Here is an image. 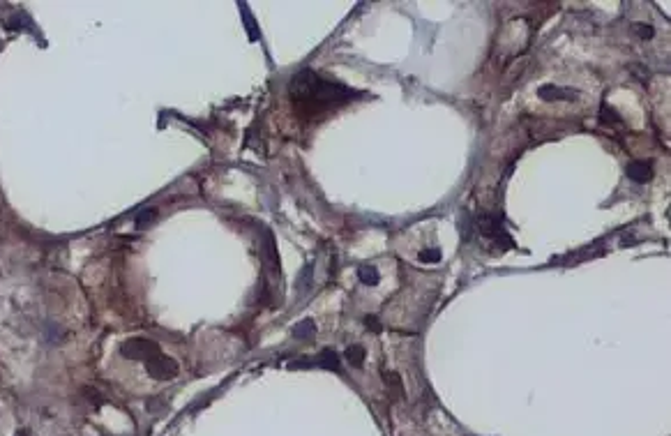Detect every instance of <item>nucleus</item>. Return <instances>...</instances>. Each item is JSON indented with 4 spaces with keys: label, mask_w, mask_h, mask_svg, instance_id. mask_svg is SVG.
Masks as SVG:
<instances>
[{
    "label": "nucleus",
    "mask_w": 671,
    "mask_h": 436,
    "mask_svg": "<svg viewBox=\"0 0 671 436\" xmlns=\"http://www.w3.org/2000/svg\"><path fill=\"white\" fill-rule=\"evenodd\" d=\"M153 219H155V210H143L141 217L137 219V226H139V229H143V226H146V224H150Z\"/></svg>",
    "instance_id": "obj_13"
},
{
    "label": "nucleus",
    "mask_w": 671,
    "mask_h": 436,
    "mask_svg": "<svg viewBox=\"0 0 671 436\" xmlns=\"http://www.w3.org/2000/svg\"><path fill=\"white\" fill-rule=\"evenodd\" d=\"M650 164H646V162H632V164H627V176H630L634 183H646V180H650Z\"/></svg>",
    "instance_id": "obj_4"
},
{
    "label": "nucleus",
    "mask_w": 671,
    "mask_h": 436,
    "mask_svg": "<svg viewBox=\"0 0 671 436\" xmlns=\"http://www.w3.org/2000/svg\"><path fill=\"white\" fill-rule=\"evenodd\" d=\"M146 367H148V374H150V376H155V379H171V376H176V374H178L176 360H173V358L162 356L160 351L146 360Z\"/></svg>",
    "instance_id": "obj_2"
},
{
    "label": "nucleus",
    "mask_w": 671,
    "mask_h": 436,
    "mask_svg": "<svg viewBox=\"0 0 671 436\" xmlns=\"http://www.w3.org/2000/svg\"><path fill=\"white\" fill-rule=\"evenodd\" d=\"M632 28H634V33H637L639 37H643V40H650V37L655 35L653 33V26H648V23H634Z\"/></svg>",
    "instance_id": "obj_10"
},
{
    "label": "nucleus",
    "mask_w": 671,
    "mask_h": 436,
    "mask_svg": "<svg viewBox=\"0 0 671 436\" xmlns=\"http://www.w3.org/2000/svg\"><path fill=\"white\" fill-rule=\"evenodd\" d=\"M346 358H348V362H353L355 367H360L364 362V349L362 346H351V349L346 351Z\"/></svg>",
    "instance_id": "obj_9"
},
{
    "label": "nucleus",
    "mask_w": 671,
    "mask_h": 436,
    "mask_svg": "<svg viewBox=\"0 0 671 436\" xmlns=\"http://www.w3.org/2000/svg\"><path fill=\"white\" fill-rule=\"evenodd\" d=\"M480 229H482L484 235H489V238H498V235H503V229L498 226L496 217H489V215H482V217H480Z\"/></svg>",
    "instance_id": "obj_6"
},
{
    "label": "nucleus",
    "mask_w": 671,
    "mask_h": 436,
    "mask_svg": "<svg viewBox=\"0 0 671 436\" xmlns=\"http://www.w3.org/2000/svg\"><path fill=\"white\" fill-rule=\"evenodd\" d=\"M369 326H371V330H376V333L381 330V326L376 323V319H367V328H369Z\"/></svg>",
    "instance_id": "obj_14"
},
{
    "label": "nucleus",
    "mask_w": 671,
    "mask_h": 436,
    "mask_svg": "<svg viewBox=\"0 0 671 436\" xmlns=\"http://www.w3.org/2000/svg\"><path fill=\"white\" fill-rule=\"evenodd\" d=\"M351 95L353 90H348L346 86L323 79L314 69H302L291 79V99L309 111H321L332 104H341Z\"/></svg>",
    "instance_id": "obj_1"
},
{
    "label": "nucleus",
    "mask_w": 671,
    "mask_h": 436,
    "mask_svg": "<svg viewBox=\"0 0 671 436\" xmlns=\"http://www.w3.org/2000/svg\"><path fill=\"white\" fill-rule=\"evenodd\" d=\"M358 275L364 284H371V286L378 284V272H376V268H371V265H362V268L358 270Z\"/></svg>",
    "instance_id": "obj_8"
},
{
    "label": "nucleus",
    "mask_w": 671,
    "mask_h": 436,
    "mask_svg": "<svg viewBox=\"0 0 671 436\" xmlns=\"http://www.w3.org/2000/svg\"><path fill=\"white\" fill-rule=\"evenodd\" d=\"M157 351H160L157 344L150 342V339H131V342H127V344L122 346V356L131 358V360H148V358L155 356Z\"/></svg>",
    "instance_id": "obj_3"
},
{
    "label": "nucleus",
    "mask_w": 671,
    "mask_h": 436,
    "mask_svg": "<svg viewBox=\"0 0 671 436\" xmlns=\"http://www.w3.org/2000/svg\"><path fill=\"white\" fill-rule=\"evenodd\" d=\"M420 261H425V263H436V261H441V252H438V249H427V252L420 254Z\"/></svg>",
    "instance_id": "obj_12"
},
{
    "label": "nucleus",
    "mask_w": 671,
    "mask_h": 436,
    "mask_svg": "<svg viewBox=\"0 0 671 436\" xmlns=\"http://www.w3.org/2000/svg\"><path fill=\"white\" fill-rule=\"evenodd\" d=\"M17 436H28V431L23 429V431H19V434H17Z\"/></svg>",
    "instance_id": "obj_15"
},
{
    "label": "nucleus",
    "mask_w": 671,
    "mask_h": 436,
    "mask_svg": "<svg viewBox=\"0 0 671 436\" xmlns=\"http://www.w3.org/2000/svg\"><path fill=\"white\" fill-rule=\"evenodd\" d=\"M538 95H540L542 99H575L577 97V92L575 90H561V88H556V86H542L540 90H538Z\"/></svg>",
    "instance_id": "obj_5"
},
{
    "label": "nucleus",
    "mask_w": 671,
    "mask_h": 436,
    "mask_svg": "<svg viewBox=\"0 0 671 436\" xmlns=\"http://www.w3.org/2000/svg\"><path fill=\"white\" fill-rule=\"evenodd\" d=\"M314 330H316V328H314V321H309V319H307V321H302L300 326L296 328V335H298V337H305V335H312Z\"/></svg>",
    "instance_id": "obj_11"
},
{
    "label": "nucleus",
    "mask_w": 671,
    "mask_h": 436,
    "mask_svg": "<svg viewBox=\"0 0 671 436\" xmlns=\"http://www.w3.org/2000/svg\"><path fill=\"white\" fill-rule=\"evenodd\" d=\"M319 365L321 367H325V369H339V358H337V353L335 351H330V349H325L323 353L319 356Z\"/></svg>",
    "instance_id": "obj_7"
}]
</instances>
